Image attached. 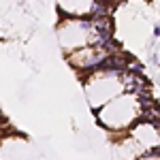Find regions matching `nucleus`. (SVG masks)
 Returning a JSON list of instances; mask_svg holds the SVG:
<instances>
[{
    "instance_id": "f257e3e1",
    "label": "nucleus",
    "mask_w": 160,
    "mask_h": 160,
    "mask_svg": "<svg viewBox=\"0 0 160 160\" xmlns=\"http://www.w3.org/2000/svg\"><path fill=\"white\" fill-rule=\"evenodd\" d=\"M56 30H58L60 49L66 56L94 45H109L111 38V22L107 17H90V19L60 17V24Z\"/></svg>"
},
{
    "instance_id": "f03ea898",
    "label": "nucleus",
    "mask_w": 160,
    "mask_h": 160,
    "mask_svg": "<svg viewBox=\"0 0 160 160\" xmlns=\"http://www.w3.org/2000/svg\"><path fill=\"white\" fill-rule=\"evenodd\" d=\"M152 102L143 98V94H135V92H124L122 96L113 98L109 105H105L102 109L96 111V122L109 130L111 139L128 135L137 124L143 120L145 107Z\"/></svg>"
},
{
    "instance_id": "7ed1b4c3",
    "label": "nucleus",
    "mask_w": 160,
    "mask_h": 160,
    "mask_svg": "<svg viewBox=\"0 0 160 160\" xmlns=\"http://www.w3.org/2000/svg\"><path fill=\"white\" fill-rule=\"evenodd\" d=\"M128 73L130 71H118V68H98L94 73L83 75V92H86L88 105L92 109H102L113 98L128 92Z\"/></svg>"
},
{
    "instance_id": "20e7f679",
    "label": "nucleus",
    "mask_w": 160,
    "mask_h": 160,
    "mask_svg": "<svg viewBox=\"0 0 160 160\" xmlns=\"http://www.w3.org/2000/svg\"><path fill=\"white\" fill-rule=\"evenodd\" d=\"M113 56V49H111L109 45H94V47H86V49H79L71 53V56H66V60L68 64L77 68V71H83V73H94V71H98L102 68L109 58Z\"/></svg>"
},
{
    "instance_id": "39448f33",
    "label": "nucleus",
    "mask_w": 160,
    "mask_h": 160,
    "mask_svg": "<svg viewBox=\"0 0 160 160\" xmlns=\"http://www.w3.org/2000/svg\"><path fill=\"white\" fill-rule=\"evenodd\" d=\"M56 7L68 19L107 17V0H56Z\"/></svg>"
},
{
    "instance_id": "423d86ee",
    "label": "nucleus",
    "mask_w": 160,
    "mask_h": 160,
    "mask_svg": "<svg viewBox=\"0 0 160 160\" xmlns=\"http://www.w3.org/2000/svg\"><path fill=\"white\" fill-rule=\"evenodd\" d=\"M0 160H38L37 149L32 143L22 135H9L2 137V149Z\"/></svg>"
},
{
    "instance_id": "0eeeda50",
    "label": "nucleus",
    "mask_w": 160,
    "mask_h": 160,
    "mask_svg": "<svg viewBox=\"0 0 160 160\" xmlns=\"http://www.w3.org/2000/svg\"><path fill=\"white\" fill-rule=\"evenodd\" d=\"M111 149H113V160H139V158H143L145 154H149L148 149L130 135L113 139Z\"/></svg>"
}]
</instances>
